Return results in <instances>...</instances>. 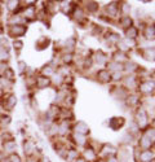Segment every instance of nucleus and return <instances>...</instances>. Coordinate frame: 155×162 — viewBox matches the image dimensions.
Wrapping results in <instances>:
<instances>
[{
  "label": "nucleus",
  "instance_id": "nucleus-1",
  "mask_svg": "<svg viewBox=\"0 0 155 162\" xmlns=\"http://www.w3.org/2000/svg\"><path fill=\"white\" fill-rule=\"evenodd\" d=\"M26 26L25 25H21V24H17V25H12L9 28V34L12 36H22L26 32Z\"/></svg>",
  "mask_w": 155,
  "mask_h": 162
},
{
  "label": "nucleus",
  "instance_id": "nucleus-2",
  "mask_svg": "<svg viewBox=\"0 0 155 162\" xmlns=\"http://www.w3.org/2000/svg\"><path fill=\"white\" fill-rule=\"evenodd\" d=\"M154 87H155V83L153 82V80H151V82H150V80H145V82L141 83L140 90H141V92H143V94H150V92L154 91Z\"/></svg>",
  "mask_w": 155,
  "mask_h": 162
},
{
  "label": "nucleus",
  "instance_id": "nucleus-3",
  "mask_svg": "<svg viewBox=\"0 0 155 162\" xmlns=\"http://www.w3.org/2000/svg\"><path fill=\"white\" fill-rule=\"evenodd\" d=\"M16 104H17V99H16V96L14 95H9L7 99L4 100V109L12 110L13 108L16 106Z\"/></svg>",
  "mask_w": 155,
  "mask_h": 162
},
{
  "label": "nucleus",
  "instance_id": "nucleus-4",
  "mask_svg": "<svg viewBox=\"0 0 155 162\" xmlns=\"http://www.w3.org/2000/svg\"><path fill=\"white\" fill-rule=\"evenodd\" d=\"M16 147H17V145H16V142H14V140H9V142H4V143H3V149H4V152L10 153V154L14 153Z\"/></svg>",
  "mask_w": 155,
  "mask_h": 162
},
{
  "label": "nucleus",
  "instance_id": "nucleus-5",
  "mask_svg": "<svg viewBox=\"0 0 155 162\" xmlns=\"http://www.w3.org/2000/svg\"><path fill=\"white\" fill-rule=\"evenodd\" d=\"M137 120H138V126L140 127H145L147 125V114L145 113V110H138Z\"/></svg>",
  "mask_w": 155,
  "mask_h": 162
},
{
  "label": "nucleus",
  "instance_id": "nucleus-6",
  "mask_svg": "<svg viewBox=\"0 0 155 162\" xmlns=\"http://www.w3.org/2000/svg\"><path fill=\"white\" fill-rule=\"evenodd\" d=\"M35 84H36L38 88H47L48 86L51 84V80H49V78H47V77H39L36 79Z\"/></svg>",
  "mask_w": 155,
  "mask_h": 162
},
{
  "label": "nucleus",
  "instance_id": "nucleus-7",
  "mask_svg": "<svg viewBox=\"0 0 155 162\" xmlns=\"http://www.w3.org/2000/svg\"><path fill=\"white\" fill-rule=\"evenodd\" d=\"M75 132L80 134V135H85V134L89 132V128H88V126L84 122H79V123L75 125Z\"/></svg>",
  "mask_w": 155,
  "mask_h": 162
},
{
  "label": "nucleus",
  "instance_id": "nucleus-8",
  "mask_svg": "<svg viewBox=\"0 0 155 162\" xmlns=\"http://www.w3.org/2000/svg\"><path fill=\"white\" fill-rule=\"evenodd\" d=\"M23 149H25V154L26 156H31L32 153H34V150H35L34 143L30 142V140H26V142L23 143Z\"/></svg>",
  "mask_w": 155,
  "mask_h": 162
},
{
  "label": "nucleus",
  "instance_id": "nucleus-9",
  "mask_svg": "<svg viewBox=\"0 0 155 162\" xmlns=\"http://www.w3.org/2000/svg\"><path fill=\"white\" fill-rule=\"evenodd\" d=\"M97 77H98V79L101 80V82H109L110 78H111V75H110V73L107 72V70H99Z\"/></svg>",
  "mask_w": 155,
  "mask_h": 162
},
{
  "label": "nucleus",
  "instance_id": "nucleus-10",
  "mask_svg": "<svg viewBox=\"0 0 155 162\" xmlns=\"http://www.w3.org/2000/svg\"><path fill=\"white\" fill-rule=\"evenodd\" d=\"M107 12H109V14L111 16V17H116L118 16V12H119V7L116 5L115 3H111V4H109L107 5Z\"/></svg>",
  "mask_w": 155,
  "mask_h": 162
},
{
  "label": "nucleus",
  "instance_id": "nucleus-11",
  "mask_svg": "<svg viewBox=\"0 0 155 162\" xmlns=\"http://www.w3.org/2000/svg\"><path fill=\"white\" fill-rule=\"evenodd\" d=\"M23 14H25V18H27V20H34V18H35V16H36L35 8H34V7H29V8H26Z\"/></svg>",
  "mask_w": 155,
  "mask_h": 162
},
{
  "label": "nucleus",
  "instance_id": "nucleus-12",
  "mask_svg": "<svg viewBox=\"0 0 155 162\" xmlns=\"http://www.w3.org/2000/svg\"><path fill=\"white\" fill-rule=\"evenodd\" d=\"M138 160L142 162H150V160H151L150 150H143V152H141L140 156H138Z\"/></svg>",
  "mask_w": 155,
  "mask_h": 162
},
{
  "label": "nucleus",
  "instance_id": "nucleus-13",
  "mask_svg": "<svg viewBox=\"0 0 155 162\" xmlns=\"http://www.w3.org/2000/svg\"><path fill=\"white\" fill-rule=\"evenodd\" d=\"M143 56H145V58H147V60H155V48H149V50H146L143 52Z\"/></svg>",
  "mask_w": 155,
  "mask_h": 162
},
{
  "label": "nucleus",
  "instance_id": "nucleus-14",
  "mask_svg": "<svg viewBox=\"0 0 155 162\" xmlns=\"http://www.w3.org/2000/svg\"><path fill=\"white\" fill-rule=\"evenodd\" d=\"M141 140H142V142H141V147H142V148H150V145H151V140H150V138H149L146 134L143 135Z\"/></svg>",
  "mask_w": 155,
  "mask_h": 162
},
{
  "label": "nucleus",
  "instance_id": "nucleus-15",
  "mask_svg": "<svg viewBox=\"0 0 155 162\" xmlns=\"http://www.w3.org/2000/svg\"><path fill=\"white\" fill-rule=\"evenodd\" d=\"M125 34H127V36H128V38L133 39V38L137 36V29L133 28V26H131V28H128V29L125 30Z\"/></svg>",
  "mask_w": 155,
  "mask_h": 162
},
{
  "label": "nucleus",
  "instance_id": "nucleus-16",
  "mask_svg": "<svg viewBox=\"0 0 155 162\" xmlns=\"http://www.w3.org/2000/svg\"><path fill=\"white\" fill-rule=\"evenodd\" d=\"M145 35H146V38H153V36H155V26L154 25L147 26V28L145 29Z\"/></svg>",
  "mask_w": 155,
  "mask_h": 162
},
{
  "label": "nucleus",
  "instance_id": "nucleus-17",
  "mask_svg": "<svg viewBox=\"0 0 155 162\" xmlns=\"http://www.w3.org/2000/svg\"><path fill=\"white\" fill-rule=\"evenodd\" d=\"M66 160L67 161H75V160H78V152H75L74 149H70V150H67V154H66Z\"/></svg>",
  "mask_w": 155,
  "mask_h": 162
},
{
  "label": "nucleus",
  "instance_id": "nucleus-18",
  "mask_svg": "<svg viewBox=\"0 0 155 162\" xmlns=\"http://www.w3.org/2000/svg\"><path fill=\"white\" fill-rule=\"evenodd\" d=\"M107 68L110 69V70H114V72H118V70H120L121 68H123V65H121L120 62H110L109 65H107Z\"/></svg>",
  "mask_w": 155,
  "mask_h": 162
},
{
  "label": "nucleus",
  "instance_id": "nucleus-19",
  "mask_svg": "<svg viewBox=\"0 0 155 162\" xmlns=\"http://www.w3.org/2000/svg\"><path fill=\"white\" fill-rule=\"evenodd\" d=\"M43 74L44 75H47V78L49 77V75H53L54 74V68H52V66H44V69H43Z\"/></svg>",
  "mask_w": 155,
  "mask_h": 162
},
{
  "label": "nucleus",
  "instance_id": "nucleus-20",
  "mask_svg": "<svg viewBox=\"0 0 155 162\" xmlns=\"http://www.w3.org/2000/svg\"><path fill=\"white\" fill-rule=\"evenodd\" d=\"M121 25L124 26V28H131V25H132V20L129 18V16H124L123 20H121Z\"/></svg>",
  "mask_w": 155,
  "mask_h": 162
},
{
  "label": "nucleus",
  "instance_id": "nucleus-21",
  "mask_svg": "<svg viewBox=\"0 0 155 162\" xmlns=\"http://www.w3.org/2000/svg\"><path fill=\"white\" fill-rule=\"evenodd\" d=\"M74 139H75V142L78 144H85V138H84V135H80V134H75L74 135Z\"/></svg>",
  "mask_w": 155,
  "mask_h": 162
},
{
  "label": "nucleus",
  "instance_id": "nucleus-22",
  "mask_svg": "<svg viewBox=\"0 0 155 162\" xmlns=\"http://www.w3.org/2000/svg\"><path fill=\"white\" fill-rule=\"evenodd\" d=\"M48 43H49V39H48V38H41V39L38 42V47L40 48V50H43V48H45V47L48 46Z\"/></svg>",
  "mask_w": 155,
  "mask_h": 162
},
{
  "label": "nucleus",
  "instance_id": "nucleus-23",
  "mask_svg": "<svg viewBox=\"0 0 155 162\" xmlns=\"http://www.w3.org/2000/svg\"><path fill=\"white\" fill-rule=\"evenodd\" d=\"M125 86H127V87H135V86H136V79H135V77H127V79H125Z\"/></svg>",
  "mask_w": 155,
  "mask_h": 162
},
{
  "label": "nucleus",
  "instance_id": "nucleus-24",
  "mask_svg": "<svg viewBox=\"0 0 155 162\" xmlns=\"http://www.w3.org/2000/svg\"><path fill=\"white\" fill-rule=\"evenodd\" d=\"M85 157L88 158V161H93L96 158V153H95V150L93 149H87V152H85Z\"/></svg>",
  "mask_w": 155,
  "mask_h": 162
},
{
  "label": "nucleus",
  "instance_id": "nucleus-25",
  "mask_svg": "<svg viewBox=\"0 0 155 162\" xmlns=\"http://www.w3.org/2000/svg\"><path fill=\"white\" fill-rule=\"evenodd\" d=\"M18 4H20L18 2H7V8H8L9 10H12V12H13V10L17 9Z\"/></svg>",
  "mask_w": 155,
  "mask_h": 162
},
{
  "label": "nucleus",
  "instance_id": "nucleus-26",
  "mask_svg": "<svg viewBox=\"0 0 155 162\" xmlns=\"http://www.w3.org/2000/svg\"><path fill=\"white\" fill-rule=\"evenodd\" d=\"M53 82H54V84H61L63 82V78H62V75L61 74H58V75H56V74H53Z\"/></svg>",
  "mask_w": 155,
  "mask_h": 162
},
{
  "label": "nucleus",
  "instance_id": "nucleus-27",
  "mask_svg": "<svg viewBox=\"0 0 155 162\" xmlns=\"http://www.w3.org/2000/svg\"><path fill=\"white\" fill-rule=\"evenodd\" d=\"M8 69V65L5 64V62H0V77L5 73V70Z\"/></svg>",
  "mask_w": 155,
  "mask_h": 162
},
{
  "label": "nucleus",
  "instance_id": "nucleus-28",
  "mask_svg": "<svg viewBox=\"0 0 155 162\" xmlns=\"http://www.w3.org/2000/svg\"><path fill=\"white\" fill-rule=\"evenodd\" d=\"M9 160H10V162H21V158L18 157L16 153H13V154H10V157H9Z\"/></svg>",
  "mask_w": 155,
  "mask_h": 162
},
{
  "label": "nucleus",
  "instance_id": "nucleus-29",
  "mask_svg": "<svg viewBox=\"0 0 155 162\" xmlns=\"http://www.w3.org/2000/svg\"><path fill=\"white\" fill-rule=\"evenodd\" d=\"M88 9H89V10H92V12H95V10L98 8V5L96 4V3H89V4H88V7H87Z\"/></svg>",
  "mask_w": 155,
  "mask_h": 162
},
{
  "label": "nucleus",
  "instance_id": "nucleus-30",
  "mask_svg": "<svg viewBox=\"0 0 155 162\" xmlns=\"http://www.w3.org/2000/svg\"><path fill=\"white\" fill-rule=\"evenodd\" d=\"M13 46H14V48H17V50H21L23 44H22V42H20V40H16V42L13 43Z\"/></svg>",
  "mask_w": 155,
  "mask_h": 162
},
{
  "label": "nucleus",
  "instance_id": "nucleus-31",
  "mask_svg": "<svg viewBox=\"0 0 155 162\" xmlns=\"http://www.w3.org/2000/svg\"><path fill=\"white\" fill-rule=\"evenodd\" d=\"M71 60H73V56H71L70 53H69V55H65L63 56V61L65 62H71Z\"/></svg>",
  "mask_w": 155,
  "mask_h": 162
},
{
  "label": "nucleus",
  "instance_id": "nucleus-32",
  "mask_svg": "<svg viewBox=\"0 0 155 162\" xmlns=\"http://www.w3.org/2000/svg\"><path fill=\"white\" fill-rule=\"evenodd\" d=\"M9 122H10L9 117H2V123H3V125H8Z\"/></svg>",
  "mask_w": 155,
  "mask_h": 162
},
{
  "label": "nucleus",
  "instance_id": "nucleus-33",
  "mask_svg": "<svg viewBox=\"0 0 155 162\" xmlns=\"http://www.w3.org/2000/svg\"><path fill=\"white\" fill-rule=\"evenodd\" d=\"M18 66H20V73H22V72L25 70L26 64H25V62H22V61H20V62H18Z\"/></svg>",
  "mask_w": 155,
  "mask_h": 162
},
{
  "label": "nucleus",
  "instance_id": "nucleus-34",
  "mask_svg": "<svg viewBox=\"0 0 155 162\" xmlns=\"http://www.w3.org/2000/svg\"><path fill=\"white\" fill-rule=\"evenodd\" d=\"M107 162H119V161L116 160V157H115V156H109Z\"/></svg>",
  "mask_w": 155,
  "mask_h": 162
},
{
  "label": "nucleus",
  "instance_id": "nucleus-35",
  "mask_svg": "<svg viewBox=\"0 0 155 162\" xmlns=\"http://www.w3.org/2000/svg\"><path fill=\"white\" fill-rule=\"evenodd\" d=\"M120 77H121V75L119 73H115L114 74V79H120Z\"/></svg>",
  "mask_w": 155,
  "mask_h": 162
},
{
  "label": "nucleus",
  "instance_id": "nucleus-36",
  "mask_svg": "<svg viewBox=\"0 0 155 162\" xmlns=\"http://www.w3.org/2000/svg\"><path fill=\"white\" fill-rule=\"evenodd\" d=\"M0 162H10V160H9V158H3Z\"/></svg>",
  "mask_w": 155,
  "mask_h": 162
},
{
  "label": "nucleus",
  "instance_id": "nucleus-37",
  "mask_svg": "<svg viewBox=\"0 0 155 162\" xmlns=\"http://www.w3.org/2000/svg\"><path fill=\"white\" fill-rule=\"evenodd\" d=\"M75 162H87L85 160H75Z\"/></svg>",
  "mask_w": 155,
  "mask_h": 162
},
{
  "label": "nucleus",
  "instance_id": "nucleus-38",
  "mask_svg": "<svg viewBox=\"0 0 155 162\" xmlns=\"http://www.w3.org/2000/svg\"><path fill=\"white\" fill-rule=\"evenodd\" d=\"M3 96V90H0V97Z\"/></svg>",
  "mask_w": 155,
  "mask_h": 162
},
{
  "label": "nucleus",
  "instance_id": "nucleus-39",
  "mask_svg": "<svg viewBox=\"0 0 155 162\" xmlns=\"http://www.w3.org/2000/svg\"><path fill=\"white\" fill-rule=\"evenodd\" d=\"M150 162H155V160H151V161H150Z\"/></svg>",
  "mask_w": 155,
  "mask_h": 162
},
{
  "label": "nucleus",
  "instance_id": "nucleus-40",
  "mask_svg": "<svg viewBox=\"0 0 155 162\" xmlns=\"http://www.w3.org/2000/svg\"><path fill=\"white\" fill-rule=\"evenodd\" d=\"M98 162H101V161H98Z\"/></svg>",
  "mask_w": 155,
  "mask_h": 162
},
{
  "label": "nucleus",
  "instance_id": "nucleus-41",
  "mask_svg": "<svg viewBox=\"0 0 155 162\" xmlns=\"http://www.w3.org/2000/svg\"><path fill=\"white\" fill-rule=\"evenodd\" d=\"M154 123H155V122H154Z\"/></svg>",
  "mask_w": 155,
  "mask_h": 162
}]
</instances>
